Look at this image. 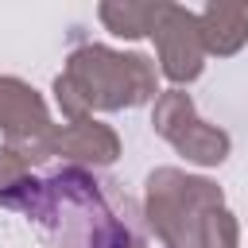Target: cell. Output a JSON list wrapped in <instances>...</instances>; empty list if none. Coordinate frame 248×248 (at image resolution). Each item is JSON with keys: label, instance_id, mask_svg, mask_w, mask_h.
Here are the masks:
<instances>
[{"label": "cell", "instance_id": "cell-1", "mask_svg": "<svg viewBox=\"0 0 248 248\" xmlns=\"http://www.w3.org/2000/svg\"><path fill=\"white\" fill-rule=\"evenodd\" d=\"M0 202L19 205L50 248H136L132 217L108 202L101 178L89 170H54L46 178L23 182Z\"/></svg>", "mask_w": 248, "mask_h": 248}]
</instances>
